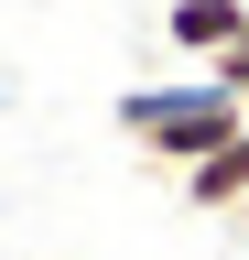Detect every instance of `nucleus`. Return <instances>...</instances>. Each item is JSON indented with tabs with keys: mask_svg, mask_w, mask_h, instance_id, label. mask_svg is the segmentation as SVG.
<instances>
[{
	"mask_svg": "<svg viewBox=\"0 0 249 260\" xmlns=\"http://www.w3.org/2000/svg\"><path fill=\"white\" fill-rule=\"evenodd\" d=\"M238 32H249V0H163V44L195 54V65H217Z\"/></svg>",
	"mask_w": 249,
	"mask_h": 260,
	"instance_id": "2",
	"label": "nucleus"
},
{
	"mask_svg": "<svg viewBox=\"0 0 249 260\" xmlns=\"http://www.w3.org/2000/svg\"><path fill=\"white\" fill-rule=\"evenodd\" d=\"M206 76H217V87H228V98H238V109H249V32H238V44H228V54H217V65H206Z\"/></svg>",
	"mask_w": 249,
	"mask_h": 260,
	"instance_id": "4",
	"label": "nucleus"
},
{
	"mask_svg": "<svg viewBox=\"0 0 249 260\" xmlns=\"http://www.w3.org/2000/svg\"><path fill=\"white\" fill-rule=\"evenodd\" d=\"M119 130H130L163 174H195L206 152H228L238 130H249V109L217 76H173V87H130V98H119Z\"/></svg>",
	"mask_w": 249,
	"mask_h": 260,
	"instance_id": "1",
	"label": "nucleus"
},
{
	"mask_svg": "<svg viewBox=\"0 0 249 260\" xmlns=\"http://www.w3.org/2000/svg\"><path fill=\"white\" fill-rule=\"evenodd\" d=\"M173 184H184V206H206V217H228V206H249V130H238L228 152H206L195 174H173Z\"/></svg>",
	"mask_w": 249,
	"mask_h": 260,
	"instance_id": "3",
	"label": "nucleus"
}]
</instances>
